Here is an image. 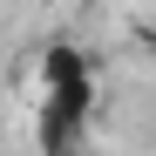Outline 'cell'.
<instances>
[{
	"mask_svg": "<svg viewBox=\"0 0 156 156\" xmlns=\"http://www.w3.org/2000/svg\"><path fill=\"white\" fill-rule=\"evenodd\" d=\"M88 115H95V75L41 82V115H34V143H41V156H82Z\"/></svg>",
	"mask_w": 156,
	"mask_h": 156,
	"instance_id": "6da1fadb",
	"label": "cell"
},
{
	"mask_svg": "<svg viewBox=\"0 0 156 156\" xmlns=\"http://www.w3.org/2000/svg\"><path fill=\"white\" fill-rule=\"evenodd\" d=\"M136 48H143L149 68H156V20H136Z\"/></svg>",
	"mask_w": 156,
	"mask_h": 156,
	"instance_id": "7a4b0ae2",
	"label": "cell"
}]
</instances>
